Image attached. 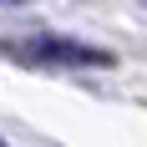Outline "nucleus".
I'll use <instances>...</instances> for the list:
<instances>
[{"mask_svg": "<svg viewBox=\"0 0 147 147\" xmlns=\"http://www.w3.org/2000/svg\"><path fill=\"white\" fill-rule=\"evenodd\" d=\"M10 61H26V66H112V51L86 41H71V36H26V41H5L0 46Z\"/></svg>", "mask_w": 147, "mask_h": 147, "instance_id": "nucleus-1", "label": "nucleus"}, {"mask_svg": "<svg viewBox=\"0 0 147 147\" xmlns=\"http://www.w3.org/2000/svg\"><path fill=\"white\" fill-rule=\"evenodd\" d=\"M0 5H26V0H0Z\"/></svg>", "mask_w": 147, "mask_h": 147, "instance_id": "nucleus-2", "label": "nucleus"}, {"mask_svg": "<svg viewBox=\"0 0 147 147\" xmlns=\"http://www.w3.org/2000/svg\"><path fill=\"white\" fill-rule=\"evenodd\" d=\"M0 147H5V142H0Z\"/></svg>", "mask_w": 147, "mask_h": 147, "instance_id": "nucleus-3", "label": "nucleus"}]
</instances>
